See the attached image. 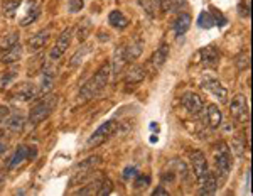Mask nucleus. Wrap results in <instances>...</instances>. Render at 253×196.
<instances>
[{
    "mask_svg": "<svg viewBox=\"0 0 253 196\" xmlns=\"http://www.w3.org/2000/svg\"><path fill=\"white\" fill-rule=\"evenodd\" d=\"M110 76H112V64H110V61L103 64L95 75L89 78L86 83L81 87L80 90V100H91L93 97H96L98 93L101 92L105 87L108 85V80Z\"/></svg>",
    "mask_w": 253,
    "mask_h": 196,
    "instance_id": "f257e3e1",
    "label": "nucleus"
},
{
    "mask_svg": "<svg viewBox=\"0 0 253 196\" xmlns=\"http://www.w3.org/2000/svg\"><path fill=\"white\" fill-rule=\"evenodd\" d=\"M56 103H58V97L56 95H46L42 100H39L29 112V122L32 125H38L41 122H44L51 115L54 110Z\"/></svg>",
    "mask_w": 253,
    "mask_h": 196,
    "instance_id": "f03ea898",
    "label": "nucleus"
},
{
    "mask_svg": "<svg viewBox=\"0 0 253 196\" xmlns=\"http://www.w3.org/2000/svg\"><path fill=\"white\" fill-rule=\"evenodd\" d=\"M214 162L218 174L223 179H226L231 171V166H233V161H231L230 149H228V146L224 142H218V146L214 147Z\"/></svg>",
    "mask_w": 253,
    "mask_h": 196,
    "instance_id": "7ed1b4c3",
    "label": "nucleus"
},
{
    "mask_svg": "<svg viewBox=\"0 0 253 196\" xmlns=\"http://www.w3.org/2000/svg\"><path fill=\"white\" fill-rule=\"evenodd\" d=\"M230 113L231 118L240 124H245V122L250 120V108H248V100L245 95H236L233 100L230 101Z\"/></svg>",
    "mask_w": 253,
    "mask_h": 196,
    "instance_id": "20e7f679",
    "label": "nucleus"
},
{
    "mask_svg": "<svg viewBox=\"0 0 253 196\" xmlns=\"http://www.w3.org/2000/svg\"><path fill=\"white\" fill-rule=\"evenodd\" d=\"M117 130V120H108L105 122V124H101L100 127H98L95 132H93V136L88 139L86 146L88 147H96V146H101L105 141H108L110 136H113Z\"/></svg>",
    "mask_w": 253,
    "mask_h": 196,
    "instance_id": "39448f33",
    "label": "nucleus"
},
{
    "mask_svg": "<svg viewBox=\"0 0 253 196\" xmlns=\"http://www.w3.org/2000/svg\"><path fill=\"white\" fill-rule=\"evenodd\" d=\"M73 36H75V29H73V27H66V29L61 32L58 41H56V44H54V48H52L51 52H49L51 59H59L61 56L68 51V48L71 46Z\"/></svg>",
    "mask_w": 253,
    "mask_h": 196,
    "instance_id": "423d86ee",
    "label": "nucleus"
},
{
    "mask_svg": "<svg viewBox=\"0 0 253 196\" xmlns=\"http://www.w3.org/2000/svg\"><path fill=\"white\" fill-rule=\"evenodd\" d=\"M36 95H38L36 85L31 83V81H22V83H17L14 87L10 93V98L15 101H31L34 100Z\"/></svg>",
    "mask_w": 253,
    "mask_h": 196,
    "instance_id": "0eeeda50",
    "label": "nucleus"
},
{
    "mask_svg": "<svg viewBox=\"0 0 253 196\" xmlns=\"http://www.w3.org/2000/svg\"><path fill=\"white\" fill-rule=\"evenodd\" d=\"M201 87L205 88V90H208L211 95H214L219 101H223V103L228 100V90L224 88L221 81H219L218 78H214V76H211V75H205V76H203Z\"/></svg>",
    "mask_w": 253,
    "mask_h": 196,
    "instance_id": "6e6552de",
    "label": "nucleus"
},
{
    "mask_svg": "<svg viewBox=\"0 0 253 196\" xmlns=\"http://www.w3.org/2000/svg\"><path fill=\"white\" fill-rule=\"evenodd\" d=\"M181 105L189 115H198L205 108V100L194 92H187L181 98Z\"/></svg>",
    "mask_w": 253,
    "mask_h": 196,
    "instance_id": "1a4fd4ad",
    "label": "nucleus"
},
{
    "mask_svg": "<svg viewBox=\"0 0 253 196\" xmlns=\"http://www.w3.org/2000/svg\"><path fill=\"white\" fill-rule=\"evenodd\" d=\"M191 162H193V171H194V176L198 178V181L201 183L205 176L210 171L208 167V161H206V156L201 152V150H193L191 152Z\"/></svg>",
    "mask_w": 253,
    "mask_h": 196,
    "instance_id": "9d476101",
    "label": "nucleus"
},
{
    "mask_svg": "<svg viewBox=\"0 0 253 196\" xmlns=\"http://www.w3.org/2000/svg\"><path fill=\"white\" fill-rule=\"evenodd\" d=\"M199 58H201L203 66L206 68H216L219 64V59H221V54H219L218 48L216 46H206L199 51Z\"/></svg>",
    "mask_w": 253,
    "mask_h": 196,
    "instance_id": "9b49d317",
    "label": "nucleus"
},
{
    "mask_svg": "<svg viewBox=\"0 0 253 196\" xmlns=\"http://www.w3.org/2000/svg\"><path fill=\"white\" fill-rule=\"evenodd\" d=\"M126 63H128V59H126V54H125V46H120L117 48L115 54H113V59H112V75H113V80H117L118 76L122 75V71L125 69Z\"/></svg>",
    "mask_w": 253,
    "mask_h": 196,
    "instance_id": "f8f14e48",
    "label": "nucleus"
},
{
    "mask_svg": "<svg viewBox=\"0 0 253 196\" xmlns=\"http://www.w3.org/2000/svg\"><path fill=\"white\" fill-rule=\"evenodd\" d=\"M144 80H145V68L140 66V64H133V66L126 71V75L124 78L126 87H137V85H140Z\"/></svg>",
    "mask_w": 253,
    "mask_h": 196,
    "instance_id": "ddd939ff",
    "label": "nucleus"
},
{
    "mask_svg": "<svg viewBox=\"0 0 253 196\" xmlns=\"http://www.w3.org/2000/svg\"><path fill=\"white\" fill-rule=\"evenodd\" d=\"M49 36H51V31L49 29H42V31L36 32L34 36H31V39L27 41V48H29V51L38 52L39 49H42L49 41Z\"/></svg>",
    "mask_w": 253,
    "mask_h": 196,
    "instance_id": "4468645a",
    "label": "nucleus"
},
{
    "mask_svg": "<svg viewBox=\"0 0 253 196\" xmlns=\"http://www.w3.org/2000/svg\"><path fill=\"white\" fill-rule=\"evenodd\" d=\"M199 195L208 196V195H213L216 190H218V176H216L214 171H208V174L205 176L201 183H199Z\"/></svg>",
    "mask_w": 253,
    "mask_h": 196,
    "instance_id": "2eb2a0df",
    "label": "nucleus"
},
{
    "mask_svg": "<svg viewBox=\"0 0 253 196\" xmlns=\"http://www.w3.org/2000/svg\"><path fill=\"white\" fill-rule=\"evenodd\" d=\"M31 156H36V149L31 150L29 147H26V146H19L9 162V169H14V167L20 166L22 161H26V159H32Z\"/></svg>",
    "mask_w": 253,
    "mask_h": 196,
    "instance_id": "dca6fc26",
    "label": "nucleus"
},
{
    "mask_svg": "<svg viewBox=\"0 0 253 196\" xmlns=\"http://www.w3.org/2000/svg\"><path fill=\"white\" fill-rule=\"evenodd\" d=\"M142 52H144V41L142 39L133 38L128 44H125V54H126L128 63L130 61H137L138 58H140Z\"/></svg>",
    "mask_w": 253,
    "mask_h": 196,
    "instance_id": "f3484780",
    "label": "nucleus"
},
{
    "mask_svg": "<svg viewBox=\"0 0 253 196\" xmlns=\"http://www.w3.org/2000/svg\"><path fill=\"white\" fill-rule=\"evenodd\" d=\"M206 120H208V125H210L213 130L219 129V125L223 124V113H221V110L218 108V105H216V103L208 105Z\"/></svg>",
    "mask_w": 253,
    "mask_h": 196,
    "instance_id": "a211bd4d",
    "label": "nucleus"
},
{
    "mask_svg": "<svg viewBox=\"0 0 253 196\" xmlns=\"http://www.w3.org/2000/svg\"><path fill=\"white\" fill-rule=\"evenodd\" d=\"M22 58V46L17 43L14 46H10L9 49L3 51V54L0 56V63L2 64H14Z\"/></svg>",
    "mask_w": 253,
    "mask_h": 196,
    "instance_id": "6ab92c4d",
    "label": "nucleus"
},
{
    "mask_svg": "<svg viewBox=\"0 0 253 196\" xmlns=\"http://www.w3.org/2000/svg\"><path fill=\"white\" fill-rule=\"evenodd\" d=\"M167 56H169V44L162 43L161 46L156 49V52L152 54V59H150V61H152V64H154V68H156L157 71L166 64Z\"/></svg>",
    "mask_w": 253,
    "mask_h": 196,
    "instance_id": "aec40b11",
    "label": "nucleus"
},
{
    "mask_svg": "<svg viewBox=\"0 0 253 196\" xmlns=\"http://www.w3.org/2000/svg\"><path fill=\"white\" fill-rule=\"evenodd\" d=\"M191 15L189 14H179L177 17H175L174 20V32H175V36H184L187 31H189V27H191Z\"/></svg>",
    "mask_w": 253,
    "mask_h": 196,
    "instance_id": "412c9836",
    "label": "nucleus"
},
{
    "mask_svg": "<svg viewBox=\"0 0 253 196\" xmlns=\"http://www.w3.org/2000/svg\"><path fill=\"white\" fill-rule=\"evenodd\" d=\"M39 14H41V0H34V2H31L27 14L20 19V26H22V27L29 26V24H32L36 19L39 17Z\"/></svg>",
    "mask_w": 253,
    "mask_h": 196,
    "instance_id": "4be33fe9",
    "label": "nucleus"
},
{
    "mask_svg": "<svg viewBox=\"0 0 253 196\" xmlns=\"http://www.w3.org/2000/svg\"><path fill=\"white\" fill-rule=\"evenodd\" d=\"M3 124H5V127L9 129L10 132H22L24 125H26V118L20 115V113H14V115L10 113Z\"/></svg>",
    "mask_w": 253,
    "mask_h": 196,
    "instance_id": "5701e85b",
    "label": "nucleus"
},
{
    "mask_svg": "<svg viewBox=\"0 0 253 196\" xmlns=\"http://www.w3.org/2000/svg\"><path fill=\"white\" fill-rule=\"evenodd\" d=\"M108 22H110V26L115 27V29H125V27L128 26V19H126L120 10H112V12H110Z\"/></svg>",
    "mask_w": 253,
    "mask_h": 196,
    "instance_id": "b1692460",
    "label": "nucleus"
},
{
    "mask_svg": "<svg viewBox=\"0 0 253 196\" xmlns=\"http://www.w3.org/2000/svg\"><path fill=\"white\" fill-rule=\"evenodd\" d=\"M52 87H54V73H52L51 69H46V71L42 73V76H41L39 92L42 93V95H47L52 90Z\"/></svg>",
    "mask_w": 253,
    "mask_h": 196,
    "instance_id": "393cba45",
    "label": "nucleus"
},
{
    "mask_svg": "<svg viewBox=\"0 0 253 196\" xmlns=\"http://www.w3.org/2000/svg\"><path fill=\"white\" fill-rule=\"evenodd\" d=\"M20 3H22V0H2V14L9 19L15 17Z\"/></svg>",
    "mask_w": 253,
    "mask_h": 196,
    "instance_id": "a878e982",
    "label": "nucleus"
},
{
    "mask_svg": "<svg viewBox=\"0 0 253 196\" xmlns=\"http://www.w3.org/2000/svg\"><path fill=\"white\" fill-rule=\"evenodd\" d=\"M91 29H93L91 20H89V19H83V20H81L78 29L75 31V34L78 36L80 43H84V41L88 39V36H89V32H91Z\"/></svg>",
    "mask_w": 253,
    "mask_h": 196,
    "instance_id": "bb28decb",
    "label": "nucleus"
},
{
    "mask_svg": "<svg viewBox=\"0 0 253 196\" xmlns=\"http://www.w3.org/2000/svg\"><path fill=\"white\" fill-rule=\"evenodd\" d=\"M89 52V46L88 44H84V46H81L78 51L73 54V58L69 59V68H78L81 63H83V59H84V56H86Z\"/></svg>",
    "mask_w": 253,
    "mask_h": 196,
    "instance_id": "cd10ccee",
    "label": "nucleus"
},
{
    "mask_svg": "<svg viewBox=\"0 0 253 196\" xmlns=\"http://www.w3.org/2000/svg\"><path fill=\"white\" fill-rule=\"evenodd\" d=\"M20 39V34L17 31H12L9 32L7 36H3L2 39H0V51H5V49H9L10 46H14V44H17Z\"/></svg>",
    "mask_w": 253,
    "mask_h": 196,
    "instance_id": "c85d7f7f",
    "label": "nucleus"
},
{
    "mask_svg": "<svg viewBox=\"0 0 253 196\" xmlns=\"http://www.w3.org/2000/svg\"><path fill=\"white\" fill-rule=\"evenodd\" d=\"M112 190H113V183L110 181L108 178H103V179H100V183H98L95 193L100 195V196H107V195L112 193Z\"/></svg>",
    "mask_w": 253,
    "mask_h": 196,
    "instance_id": "c756f323",
    "label": "nucleus"
},
{
    "mask_svg": "<svg viewBox=\"0 0 253 196\" xmlns=\"http://www.w3.org/2000/svg\"><path fill=\"white\" fill-rule=\"evenodd\" d=\"M15 76H17V69L15 68H12V69H9V71L3 73V75L0 76V90L7 88V85H9Z\"/></svg>",
    "mask_w": 253,
    "mask_h": 196,
    "instance_id": "7c9ffc66",
    "label": "nucleus"
},
{
    "mask_svg": "<svg viewBox=\"0 0 253 196\" xmlns=\"http://www.w3.org/2000/svg\"><path fill=\"white\" fill-rule=\"evenodd\" d=\"M236 68L238 69L250 68V54H248V52H242V54L236 58Z\"/></svg>",
    "mask_w": 253,
    "mask_h": 196,
    "instance_id": "2f4dec72",
    "label": "nucleus"
},
{
    "mask_svg": "<svg viewBox=\"0 0 253 196\" xmlns=\"http://www.w3.org/2000/svg\"><path fill=\"white\" fill-rule=\"evenodd\" d=\"M214 19L211 17L210 14H206V12H203L201 15H199V26L201 27H206V29H210L211 26H213Z\"/></svg>",
    "mask_w": 253,
    "mask_h": 196,
    "instance_id": "473e14b6",
    "label": "nucleus"
},
{
    "mask_svg": "<svg viewBox=\"0 0 253 196\" xmlns=\"http://www.w3.org/2000/svg\"><path fill=\"white\" fill-rule=\"evenodd\" d=\"M83 5H84V0H69L68 10L71 12V14H76V12H80L83 9Z\"/></svg>",
    "mask_w": 253,
    "mask_h": 196,
    "instance_id": "72a5a7b5",
    "label": "nucleus"
},
{
    "mask_svg": "<svg viewBox=\"0 0 253 196\" xmlns=\"http://www.w3.org/2000/svg\"><path fill=\"white\" fill-rule=\"evenodd\" d=\"M149 185H150V178L149 176H140V174H138L137 179H135V190H145Z\"/></svg>",
    "mask_w": 253,
    "mask_h": 196,
    "instance_id": "f704fd0d",
    "label": "nucleus"
},
{
    "mask_svg": "<svg viewBox=\"0 0 253 196\" xmlns=\"http://www.w3.org/2000/svg\"><path fill=\"white\" fill-rule=\"evenodd\" d=\"M9 115H10V108L7 105H0V124H3Z\"/></svg>",
    "mask_w": 253,
    "mask_h": 196,
    "instance_id": "c9c22d12",
    "label": "nucleus"
},
{
    "mask_svg": "<svg viewBox=\"0 0 253 196\" xmlns=\"http://www.w3.org/2000/svg\"><path fill=\"white\" fill-rule=\"evenodd\" d=\"M133 174H137V167H126V169L124 171V178H125V179L132 178Z\"/></svg>",
    "mask_w": 253,
    "mask_h": 196,
    "instance_id": "e433bc0d",
    "label": "nucleus"
},
{
    "mask_svg": "<svg viewBox=\"0 0 253 196\" xmlns=\"http://www.w3.org/2000/svg\"><path fill=\"white\" fill-rule=\"evenodd\" d=\"M152 193H154V195H164V196H167V195H169V191L164 190L162 186H159V188H156V190L152 191Z\"/></svg>",
    "mask_w": 253,
    "mask_h": 196,
    "instance_id": "4c0bfd02",
    "label": "nucleus"
},
{
    "mask_svg": "<svg viewBox=\"0 0 253 196\" xmlns=\"http://www.w3.org/2000/svg\"><path fill=\"white\" fill-rule=\"evenodd\" d=\"M2 150H5V146H3L2 142H0V152H2Z\"/></svg>",
    "mask_w": 253,
    "mask_h": 196,
    "instance_id": "58836bf2",
    "label": "nucleus"
},
{
    "mask_svg": "<svg viewBox=\"0 0 253 196\" xmlns=\"http://www.w3.org/2000/svg\"><path fill=\"white\" fill-rule=\"evenodd\" d=\"M2 183H3V174L0 173V185H2Z\"/></svg>",
    "mask_w": 253,
    "mask_h": 196,
    "instance_id": "ea45409f",
    "label": "nucleus"
}]
</instances>
